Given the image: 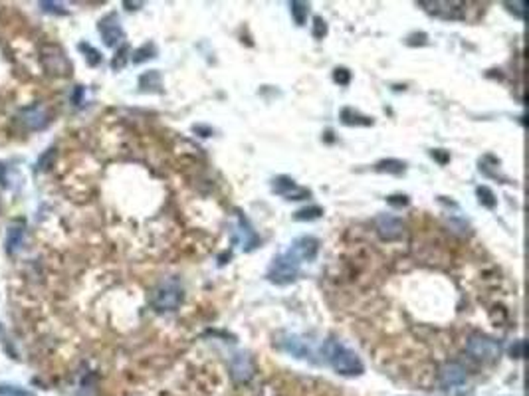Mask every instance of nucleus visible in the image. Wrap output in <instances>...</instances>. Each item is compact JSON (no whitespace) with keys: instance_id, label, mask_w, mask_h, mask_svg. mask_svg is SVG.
I'll return each mask as SVG.
<instances>
[{"instance_id":"nucleus-24","label":"nucleus","mask_w":529,"mask_h":396,"mask_svg":"<svg viewBox=\"0 0 529 396\" xmlns=\"http://www.w3.org/2000/svg\"><path fill=\"white\" fill-rule=\"evenodd\" d=\"M0 396H34L30 390L15 384H0Z\"/></svg>"},{"instance_id":"nucleus-7","label":"nucleus","mask_w":529,"mask_h":396,"mask_svg":"<svg viewBox=\"0 0 529 396\" xmlns=\"http://www.w3.org/2000/svg\"><path fill=\"white\" fill-rule=\"evenodd\" d=\"M98 30H100V34H102L105 46H109V48L119 46L123 42V38H125V32H123L121 22H119V16L113 15V12L103 16L102 20H100V24H98Z\"/></svg>"},{"instance_id":"nucleus-27","label":"nucleus","mask_w":529,"mask_h":396,"mask_svg":"<svg viewBox=\"0 0 529 396\" xmlns=\"http://www.w3.org/2000/svg\"><path fill=\"white\" fill-rule=\"evenodd\" d=\"M333 82L339 84V86H349L351 84V72L347 68H335L333 70Z\"/></svg>"},{"instance_id":"nucleus-15","label":"nucleus","mask_w":529,"mask_h":396,"mask_svg":"<svg viewBox=\"0 0 529 396\" xmlns=\"http://www.w3.org/2000/svg\"><path fill=\"white\" fill-rule=\"evenodd\" d=\"M281 347L288 352H292L297 359H311V351H309V347L306 345V341H301V339L295 337V335L288 337V341H284Z\"/></svg>"},{"instance_id":"nucleus-25","label":"nucleus","mask_w":529,"mask_h":396,"mask_svg":"<svg viewBox=\"0 0 529 396\" xmlns=\"http://www.w3.org/2000/svg\"><path fill=\"white\" fill-rule=\"evenodd\" d=\"M127 56H129V46L123 44L118 50L115 58L111 59V68H113V70H123V66L127 64Z\"/></svg>"},{"instance_id":"nucleus-19","label":"nucleus","mask_w":529,"mask_h":396,"mask_svg":"<svg viewBox=\"0 0 529 396\" xmlns=\"http://www.w3.org/2000/svg\"><path fill=\"white\" fill-rule=\"evenodd\" d=\"M324 216V208L317 205L313 206H306V208H301V210H297L294 214L295 220L299 222H311V220H317V218H322Z\"/></svg>"},{"instance_id":"nucleus-1","label":"nucleus","mask_w":529,"mask_h":396,"mask_svg":"<svg viewBox=\"0 0 529 396\" xmlns=\"http://www.w3.org/2000/svg\"><path fill=\"white\" fill-rule=\"evenodd\" d=\"M322 242L315 236H301L294 240V244L290 246L288 252L279 254L278 258L272 260V264L268 267L266 278L270 279L276 285H288L297 279L301 265L309 264L317 258Z\"/></svg>"},{"instance_id":"nucleus-5","label":"nucleus","mask_w":529,"mask_h":396,"mask_svg":"<svg viewBox=\"0 0 529 396\" xmlns=\"http://www.w3.org/2000/svg\"><path fill=\"white\" fill-rule=\"evenodd\" d=\"M438 382L444 393L456 395L464 390V386L468 384V370L460 363H444L438 370Z\"/></svg>"},{"instance_id":"nucleus-3","label":"nucleus","mask_w":529,"mask_h":396,"mask_svg":"<svg viewBox=\"0 0 529 396\" xmlns=\"http://www.w3.org/2000/svg\"><path fill=\"white\" fill-rule=\"evenodd\" d=\"M183 301H185V287L178 278L161 279L151 294V305L157 313H173L180 308Z\"/></svg>"},{"instance_id":"nucleus-21","label":"nucleus","mask_w":529,"mask_h":396,"mask_svg":"<svg viewBox=\"0 0 529 396\" xmlns=\"http://www.w3.org/2000/svg\"><path fill=\"white\" fill-rule=\"evenodd\" d=\"M155 56H157V48H155V44L151 42V44L141 46L139 50H135L131 59H133V64H141V62H147V59L155 58Z\"/></svg>"},{"instance_id":"nucleus-4","label":"nucleus","mask_w":529,"mask_h":396,"mask_svg":"<svg viewBox=\"0 0 529 396\" xmlns=\"http://www.w3.org/2000/svg\"><path fill=\"white\" fill-rule=\"evenodd\" d=\"M466 352L470 355L474 361H480V363H496L501 357V345L500 341L492 337H485V335H472L466 343Z\"/></svg>"},{"instance_id":"nucleus-30","label":"nucleus","mask_w":529,"mask_h":396,"mask_svg":"<svg viewBox=\"0 0 529 396\" xmlns=\"http://www.w3.org/2000/svg\"><path fill=\"white\" fill-rule=\"evenodd\" d=\"M503 6H508L510 12H515V16H517L519 20L523 18V6H526L523 2H505Z\"/></svg>"},{"instance_id":"nucleus-17","label":"nucleus","mask_w":529,"mask_h":396,"mask_svg":"<svg viewBox=\"0 0 529 396\" xmlns=\"http://www.w3.org/2000/svg\"><path fill=\"white\" fill-rule=\"evenodd\" d=\"M375 169H377L379 173H389V175L400 176L407 171V162L398 161V159H382V161L377 162Z\"/></svg>"},{"instance_id":"nucleus-26","label":"nucleus","mask_w":529,"mask_h":396,"mask_svg":"<svg viewBox=\"0 0 529 396\" xmlns=\"http://www.w3.org/2000/svg\"><path fill=\"white\" fill-rule=\"evenodd\" d=\"M313 38L315 40H324L325 34H327V22H325L322 16H315L313 18V30H311Z\"/></svg>"},{"instance_id":"nucleus-2","label":"nucleus","mask_w":529,"mask_h":396,"mask_svg":"<svg viewBox=\"0 0 529 396\" xmlns=\"http://www.w3.org/2000/svg\"><path fill=\"white\" fill-rule=\"evenodd\" d=\"M322 352H324L325 363L341 377H361L365 373L361 357L351 351L347 345H343L341 341H335V339L325 341Z\"/></svg>"},{"instance_id":"nucleus-22","label":"nucleus","mask_w":529,"mask_h":396,"mask_svg":"<svg viewBox=\"0 0 529 396\" xmlns=\"http://www.w3.org/2000/svg\"><path fill=\"white\" fill-rule=\"evenodd\" d=\"M478 198H480V205L485 206V208H496L498 205V200H496V194L492 192L490 187H480L478 189Z\"/></svg>"},{"instance_id":"nucleus-18","label":"nucleus","mask_w":529,"mask_h":396,"mask_svg":"<svg viewBox=\"0 0 529 396\" xmlns=\"http://www.w3.org/2000/svg\"><path fill=\"white\" fill-rule=\"evenodd\" d=\"M139 88L143 91H161V74L157 70H151L139 77Z\"/></svg>"},{"instance_id":"nucleus-29","label":"nucleus","mask_w":529,"mask_h":396,"mask_svg":"<svg viewBox=\"0 0 529 396\" xmlns=\"http://www.w3.org/2000/svg\"><path fill=\"white\" fill-rule=\"evenodd\" d=\"M40 6L44 8L46 12H56V15H66L64 6L58 2H40Z\"/></svg>"},{"instance_id":"nucleus-31","label":"nucleus","mask_w":529,"mask_h":396,"mask_svg":"<svg viewBox=\"0 0 529 396\" xmlns=\"http://www.w3.org/2000/svg\"><path fill=\"white\" fill-rule=\"evenodd\" d=\"M430 155H432V159H436V161L440 162V164H446V162L450 161V155H448L444 149H434Z\"/></svg>"},{"instance_id":"nucleus-23","label":"nucleus","mask_w":529,"mask_h":396,"mask_svg":"<svg viewBox=\"0 0 529 396\" xmlns=\"http://www.w3.org/2000/svg\"><path fill=\"white\" fill-rule=\"evenodd\" d=\"M80 50L86 52V59H88V64L91 68H95V66L102 64V54H100L95 48H91V46L86 44V42H82V44H80Z\"/></svg>"},{"instance_id":"nucleus-14","label":"nucleus","mask_w":529,"mask_h":396,"mask_svg":"<svg viewBox=\"0 0 529 396\" xmlns=\"http://www.w3.org/2000/svg\"><path fill=\"white\" fill-rule=\"evenodd\" d=\"M22 244H24V226L22 224H12L8 228V236H6V252L10 256H15L22 249Z\"/></svg>"},{"instance_id":"nucleus-33","label":"nucleus","mask_w":529,"mask_h":396,"mask_svg":"<svg viewBox=\"0 0 529 396\" xmlns=\"http://www.w3.org/2000/svg\"><path fill=\"white\" fill-rule=\"evenodd\" d=\"M82 93H84V89H82V86H77V88H75V93H74V103L82 102Z\"/></svg>"},{"instance_id":"nucleus-32","label":"nucleus","mask_w":529,"mask_h":396,"mask_svg":"<svg viewBox=\"0 0 529 396\" xmlns=\"http://www.w3.org/2000/svg\"><path fill=\"white\" fill-rule=\"evenodd\" d=\"M512 357L514 359H523V341H517L515 347H512Z\"/></svg>"},{"instance_id":"nucleus-6","label":"nucleus","mask_w":529,"mask_h":396,"mask_svg":"<svg viewBox=\"0 0 529 396\" xmlns=\"http://www.w3.org/2000/svg\"><path fill=\"white\" fill-rule=\"evenodd\" d=\"M272 189H274L276 194L284 196L286 200H306V198L311 196V191H309V189H306V187H299L292 176H286V175L276 176V178H274Z\"/></svg>"},{"instance_id":"nucleus-9","label":"nucleus","mask_w":529,"mask_h":396,"mask_svg":"<svg viewBox=\"0 0 529 396\" xmlns=\"http://www.w3.org/2000/svg\"><path fill=\"white\" fill-rule=\"evenodd\" d=\"M377 232L381 236L382 240L387 242H393V240H398L405 234V222L400 220L398 216H393V214H379L377 216Z\"/></svg>"},{"instance_id":"nucleus-12","label":"nucleus","mask_w":529,"mask_h":396,"mask_svg":"<svg viewBox=\"0 0 529 396\" xmlns=\"http://www.w3.org/2000/svg\"><path fill=\"white\" fill-rule=\"evenodd\" d=\"M230 370H232V379L236 382H248L254 377V365L248 352H236L230 361Z\"/></svg>"},{"instance_id":"nucleus-10","label":"nucleus","mask_w":529,"mask_h":396,"mask_svg":"<svg viewBox=\"0 0 529 396\" xmlns=\"http://www.w3.org/2000/svg\"><path fill=\"white\" fill-rule=\"evenodd\" d=\"M46 50H48V54H44L42 59H44V66L48 68V72L59 75L70 74L72 66H70V62L66 58V52H62L58 46H48Z\"/></svg>"},{"instance_id":"nucleus-20","label":"nucleus","mask_w":529,"mask_h":396,"mask_svg":"<svg viewBox=\"0 0 529 396\" xmlns=\"http://www.w3.org/2000/svg\"><path fill=\"white\" fill-rule=\"evenodd\" d=\"M290 10H292V16H294L295 24L297 26H304L306 24V20H308V2H299V0H294V2H290Z\"/></svg>"},{"instance_id":"nucleus-34","label":"nucleus","mask_w":529,"mask_h":396,"mask_svg":"<svg viewBox=\"0 0 529 396\" xmlns=\"http://www.w3.org/2000/svg\"><path fill=\"white\" fill-rule=\"evenodd\" d=\"M4 337V329H2V325H0V339Z\"/></svg>"},{"instance_id":"nucleus-8","label":"nucleus","mask_w":529,"mask_h":396,"mask_svg":"<svg viewBox=\"0 0 529 396\" xmlns=\"http://www.w3.org/2000/svg\"><path fill=\"white\" fill-rule=\"evenodd\" d=\"M420 6H425L428 15L438 16V18H444V20H458L462 18V12H464V6L462 2H428V0H420L418 2Z\"/></svg>"},{"instance_id":"nucleus-16","label":"nucleus","mask_w":529,"mask_h":396,"mask_svg":"<svg viewBox=\"0 0 529 396\" xmlns=\"http://www.w3.org/2000/svg\"><path fill=\"white\" fill-rule=\"evenodd\" d=\"M240 228H242L240 232H242V236H244V249H246V252H250V249H254L258 244H260V238H258L256 232L252 230L248 218H246V216H242V214H240Z\"/></svg>"},{"instance_id":"nucleus-28","label":"nucleus","mask_w":529,"mask_h":396,"mask_svg":"<svg viewBox=\"0 0 529 396\" xmlns=\"http://www.w3.org/2000/svg\"><path fill=\"white\" fill-rule=\"evenodd\" d=\"M387 202L391 206H395V208H402V206L409 205V196L407 194H391L387 198Z\"/></svg>"},{"instance_id":"nucleus-13","label":"nucleus","mask_w":529,"mask_h":396,"mask_svg":"<svg viewBox=\"0 0 529 396\" xmlns=\"http://www.w3.org/2000/svg\"><path fill=\"white\" fill-rule=\"evenodd\" d=\"M341 123L349 125V127H371L375 121H373V117H369V115L359 113L353 107H343L341 109Z\"/></svg>"},{"instance_id":"nucleus-11","label":"nucleus","mask_w":529,"mask_h":396,"mask_svg":"<svg viewBox=\"0 0 529 396\" xmlns=\"http://www.w3.org/2000/svg\"><path fill=\"white\" fill-rule=\"evenodd\" d=\"M20 121L32 131H40L48 125V113L42 105H28L20 109Z\"/></svg>"}]
</instances>
